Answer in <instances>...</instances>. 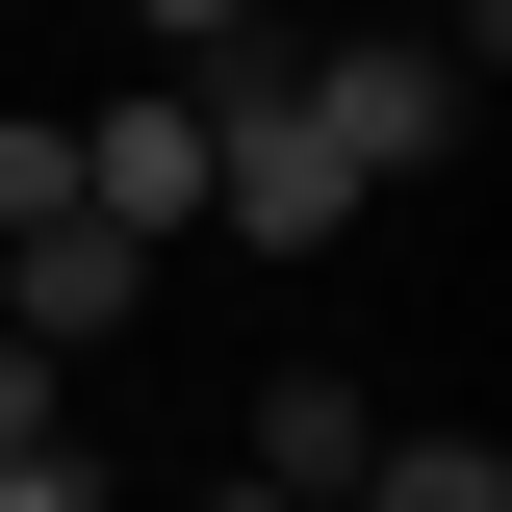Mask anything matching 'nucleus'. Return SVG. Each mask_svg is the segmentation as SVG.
Returning a JSON list of instances; mask_svg holds the SVG:
<instances>
[{"instance_id": "nucleus-9", "label": "nucleus", "mask_w": 512, "mask_h": 512, "mask_svg": "<svg viewBox=\"0 0 512 512\" xmlns=\"http://www.w3.org/2000/svg\"><path fill=\"white\" fill-rule=\"evenodd\" d=\"M128 26H154V52H256V0H128Z\"/></svg>"}, {"instance_id": "nucleus-11", "label": "nucleus", "mask_w": 512, "mask_h": 512, "mask_svg": "<svg viewBox=\"0 0 512 512\" xmlns=\"http://www.w3.org/2000/svg\"><path fill=\"white\" fill-rule=\"evenodd\" d=\"M205 512H308V487H256V461H231V487H205Z\"/></svg>"}, {"instance_id": "nucleus-1", "label": "nucleus", "mask_w": 512, "mask_h": 512, "mask_svg": "<svg viewBox=\"0 0 512 512\" xmlns=\"http://www.w3.org/2000/svg\"><path fill=\"white\" fill-rule=\"evenodd\" d=\"M205 231H256V256H333L359 231V180H333V128H308L282 52H205Z\"/></svg>"}, {"instance_id": "nucleus-4", "label": "nucleus", "mask_w": 512, "mask_h": 512, "mask_svg": "<svg viewBox=\"0 0 512 512\" xmlns=\"http://www.w3.org/2000/svg\"><path fill=\"white\" fill-rule=\"evenodd\" d=\"M128 282H154L128 231H0V333H26V359H77V333H128Z\"/></svg>"}, {"instance_id": "nucleus-7", "label": "nucleus", "mask_w": 512, "mask_h": 512, "mask_svg": "<svg viewBox=\"0 0 512 512\" xmlns=\"http://www.w3.org/2000/svg\"><path fill=\"white\" fill-rule=\"evenodd\" d=\"M0 231H77V103H0Z\"/></svg>"}, {"instance_id": "nucleus-10", "label": "nucleus", "mask_w": 512, "mask_h": 512, "mask_svg": "<svg viewBox=\"0 0 512 512\" xmlns=\"http://www.w3.org/2000/svg\"><path fill=\"white\" fill-rule=\"evenodd\" d=\"M0 512H103V461H0Z\"/></svg>"}, {"instance_id": "nucleus-5", "label": "nucleus", "mask_w": 512, "mask_h": 512, "mask_svg": "<svg viewBox=\"0 0 512 512\" xmlns=\"http://www.w3.org/2000/svg\"><path fill=\"white\" fill-rule=\"evenodd\" d=\"M359 461H384V410H359L333 359H308V384H256V487H308V512H333Z\"/></svg>"}, {"instance_id": "nucleus-8", "label": "nucleus", "mask_w": 512, "mask_h": 512, "mask_svg": "<svg viewBox=\"0 0 512 512\" xmlns=\"http://www.w3.org/2000/svg\"><path fill=\"white\" fill-rule=\"evenodd\" d=\"M0 461H77V436H52V359H26V333H0Z\"/></svg>"}, {"instance_id": "nucleus-6", "label": "nucleus", "mask_w": 512, "mask_h": 512, "mask_svg": "<svg viewBox=\"0 0 512 512\" xmlns=\"http://www.w3.org/2000/svg\"><path fill=\"white\" fill-rule=\"evenodd\" d=\"M333 512H512V461H487V436H384Z\"/></svg>"}, {"instance_id": "nucleus-3", "label": "nucleus", "mask_w": 512, "mask_h": 512, "mask_svg": "<svg viewBox=\"0 0 512 512\" xmlns=\"http://www.w3.org/2000/svg\"><path fill=\"white\" fill-rule=\"evenodd\" d=\"M77 231H128V256H180V231H205V77L77 103Z\"/></svg>"}, {"instance_id": "nucleus-2", "label": "nucleus", "mask_w": 512, "mask_h": 512, "mask_svg": "<svg viewBox=\"0 0 512 512\" xmlns=\"http://www.w3.org/2000/svg\"><path fill=\"white\" fill-rule=\"evenodd\" d=\"M282 77H308V128H333V180H359V205H384V180H436L461 103H487L436 26H359V52H282Z\"/></svg>"}]
</instances>
